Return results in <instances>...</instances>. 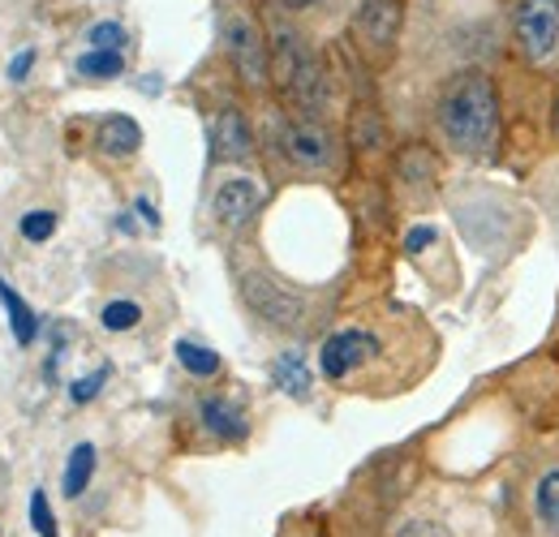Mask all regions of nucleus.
Here are the masks:
<instances>
[{
    "mask_svg": "<svg viewBox=\"0 0 559 537\" xmlns=\"http://www.w3.org/2000/svg\"><path fill=\"white\" fill-rule=\"evenodd\" d=\"M0 301H4V310H9V323H13V336L17 344H31L35 339V319H31V310H26V301L0 279Z\"/></svg>",
    "mask_w": 559,
    "mask_h": 537,
    "instance_id": "nucleus-15",
    "label": "nucleus"
},
{
    "mask_svg": "<svg viewBox=\"0 0 559 537\" xmlns=\"http://www.w3.org/2000/svg\"><path fill=\"white\" fill-rule=\"evenodd\" d=\"M401 537H448L435 521H414V525H405V534Z\"/></svg>",
    "mask_w": 559,
    "mask_h": 537,
    "instance_id": "nucleus-24",
    "label": "nucleus"
},
{
    "mask_svg": "<svg viewBox=\"0 0 559 537\" xmlns=\"http://www.w3.org/2000/svg\"><path fill=\"white\" fill-rule=\"evenodd\" d=\"M91 473H95V448H91V443H78L70 456V465H66V494H70V499L86 490Z\"/></svg>",
    "mask_w": 559,
    "mask_h": 537,
    "instance_id": "nucleus-16",
    "label": "nucleus"
},
{
    "mask_svg": "<svg viewBox=\"0 0 559 537\" xmlns=\"http://www.w3.org/2000/svg\"><path fill=\"white\" fill-rule=\"evenodd\" d=\"M78 69L86 73V77H117L121 73V52H104V48H95V52H86Z\"/></svg>",
    "mask_w": 559,
    "mask_h": 537,
    "instance_id": "nucleus-19",
    "label": "nucleus"
},
{
    "mask_svg": "<svg viewBox=\"0 0 559 537\" xmlns=\"http://www.w3.org/2000/svg\"><path fill=\"white\" fill-rule=\"evenodd\" d=\"M31 61H35V52H31V48H26V52H17V61H9V77H13V82H22V77L31 73Z\"/></svg>",
    "mask_w": 559,
    "mask_h": 537,
    "instance_id": "nucleus-25",
    "label": "nucleus"
},
{
    "mask_svg": "<svg viewBox=\"0 0 559 537\" xmlns=\"http://www.w3.org/2000/svg\"><path fill=\"white\" fill-rule=\"evenodd\" d=\"M52 228H57V219H52L48 211H31V215L22 219V237H26V241H48Z\"/></svg>",
    "mask_w": 559,
    "mask_h": 537,
    "instance_id": "nucleus-22",
    "label": "nucleus"
},
{
    "mask_svg": "<svg viewBox=\"0 0 559 537\" xmlns=\"http://www.w3.org/2000/svg\"><path fill=\"white\" fill-rule=\"evenodd\" d=\"M228 44H233V57H237V65H241V73H246L250 82H263V77H267L263 39H259V31H254L246 17H237V22L228 26Z\"/></svg>",
    "mask_w": 559,
    "mask_h": 537,
    "instance_id": "nucleus-8",
    "label": "nucleus"
},
{
    "mask_svg": "<svg viewBox=\"0 0 559 537\" xmlns=\"http://www.w3.org/2000/svg\"><path fill=\"white\" fill-rule=\"evenodd\" d=\"M370 353H374V339L366 332H341V336H332L323 344V374L328 379H345Z\"/></svg>",
    "mask_w": 559,
    "mask_h": 537,
    "instance_id": "nucleus-7",
    "label": "nucleus"
},
{
    "mask_svg": "<svg viewBox=\"0 0 559 537\" xmlns=\"http://www.w3.org/2000/svg\"><path fill=\"white\" fill-rule=\"evenodd\" d=\"M177 357H181V366H186L190 374H203V379L219 370V357H215L211 348H203V344H194V339H181V344H177Z\"/></svg>",
    "mask_w": 559,
    "mask_h": 537,
    "instance_id": "nucleus-17",
    "label": "nucleus"
},
{
    "mask_svg": "<svg viewBox=\"0 0 559 537\" xmlns=\"http://www.w3.org/2000/svg\"><path fill=\"white\" fill-rule=\"evenodd\" d=\"M246 297H250V306H254L267 323H276V327H297V323L306 319V306H301L293 293H284L280 284H272L267 275H250V279H246Z\"/></svg>",
    "mask_w": 559,
    "mask_h": 537,
    "instance_id": "nucleus-5",
    "label": "nucleus"
},
{
    "mask_svg": "<svg viewBox=\"0 0 559 537\" xmlns=\"http://www.w3.org/2000/svg\"><path fill=\"white\" fill-rule=\"evenodd\" d=\"M203 426L215 439H246V417L228 401H203Z\"/></svg>",
    "mask_w": 559,
    "mask_h": 537,
    "instance_id": "nucleus-12",
    "label": "nucleus"
},
{
    "mask_svg": "<svg viewBox=\"0 0 559 537\" xmlns=\"http://www.w3.org/2000/svg\"><path fill=\"white\" fill-rule=\"evenodd\" d=\"M259 202H263V190H259L254 181L237 177V181H224V186L215 190L211 211H215V219H219L224 228H241V224L259 211Z\"/></svg>",
    "mask_w": 559,
    "mask_h": 537,
    "instance_id": "nucleus-6",
    "label": "nucleus"
},
{
    "mask_svg": "<svg viewBox=\"0 0 559 537\" xmlns=\"http://www.w3.org/2000/svg\"><path fill=\"white\" fill-rule=\"evenodd\" d=\"M31 525H35L39 537H57V521H52V508H48V494L44 490L31 494Z\"/></svg>",
    "mask_w": 559,
    "mask_h": 537,
    "instance_id": "nucleus-20",
    "label": "nucleus"
},
{
    "mask_svg": "<svg viewBox=\"0 0 559 537\" xmlns=\"http://www.w3.org/2000/svg\"><path fill=\"white\" fill-rule=\"evenodd\" d=\"M276 65H280V77H284V86L301 99V104H310V108H319V99H323V73L314 65V57L297 44V35L293 31H280L276 39Z\"/></svg>",
    "mask_w": 559,
    "mask_h": 537,
    "instance_id": "nucleus-3",
    "label": "nucleus"
},
{
    "mask_svg": "<svg viewBox=\"0 0 559 537\" xmlns=\"http://www.w3.org/2000/svg\"><path fill=\"white\" fill-rule=\"evenodd\" d=\"M276 383L288 396H297V401L310 392V370H306V361H301L297 353H284L276 361Z\"/></svg>",
    "mask_w": 559,
    "mask_h": 537,
    "instance_id": "nucleus-14",
    "label": "nucleus"
},
{
    "mask_svg": "<svg viewBox=\"0 0 559 537\" xmlns=\"http://www.w3.org/2000/svg\"><path fill=\"white\" fill-rule=\"evenodd\" d=\"M99 146H104L108 155H130V151H139V126H134L130 117H112V121H104Z\"/></svg>",
    "mask_w": 559,
    "mask_h": 537,
    "instance_id": "nucleus-13",
    "label": "nucleus"
},
{
    "mask_svg": "<svg viewBox=\"0 0 559 537\" xmlns=\"http://www.w3.org/2000/svg\"><path fill=\"white\" fill-rule=\"evenodd\" d=\"M288 9H306V4H314V0H284Z\"/></svg>",
    "mask_w": 559,
    "mask_h": 537,
    "instance_id": "nucleus-26",
    "label": "nucleus"
},
{
    "mask_svg": "<svg viewBox=\"0 0 559 537\" xmlns=\"http://www.w3.org/2000/svg\"><path fill=\"white\" fill-rule=\"evenodd\" d=\"M534 516L551 537H559V465L543 469V477L534 481Z\"/></svg>",
    "mask_w": 559,
    "mask_h": 537,
    "instance_id": "nucleus-9",
    "label": "nucleus"
},
{
    "mask_svg": "<svg viewBox=\"0 0 559 537\" xmlns=\"http://www.w3.org/2000/svg\"><path fill=\"white\" fill-rule=\"evenodd\" d=\"M215 155L219 159H246L250 155V130L237 112H219L215 121Z\"/></svg>",
    "mask_w": 559,
    "mask_h": 537,
    "instance_id": "nucleus-10",
    "label": "nucleus"
},
{
    "mask_svg": "<svg viewBox=\"0 0 559 537\" xmlns=\"http://www.w3.org/2000/svg\"><path fill=\"white\" fill-rule=\"evenodd\" d=\"M104 379H108V370H99V374H91L86 383H73V401L82 404V401H91L99 387H104Z\"/></svg>",
    "mask_w": 559,
    "mask_h": 537,
    "instance_id": "nucleus-23",
    "label": "nucleus"
},
{
    "mask_svg": "<svg viewBox=\"0 0 559 537\" xmlns=\"http://www.w3.org/2000/svg\"><path fill=\"white\" fill-rule=\"evenodd\" d=\"M142 310L134 301H108L104 306V327L108 332H130V327H139Z\"/></svg>",
    "mask_w": 559,
    "mask_h": 537,
    "instance_id": "nucleus-18",
    "label": "nucleus"
},
{
    "mask_svg": "<svg viewBox=\"0 0 559 537\" xmlns=\"http://www.w3.org/2000/svg\"><path fill=\"white\" fill-rule=\"evenodd\" d=\"M512 26H516L521 52H525L534 65H543L559 44V0H516Z\"/></svg>",
    "mask_w": 559,
    "mask_h": 537,
    "instance_id": "nucleus-2",
    "label": "nucleus"
},
{
    "mask_svg": "<svg viewBox=\"0 0 559 537\" xmlns=\"http://www.w3.org/2000/svg\"><path fill=\"white\" fill-rule=\"evenodd\" d=\"M91 44L104 48V52H117L126 44V26L121 22H99V26H91Z\"/></svg>",
    "mask_w": 559,
    "mask_h": 537,
    "instance_id": "nucleus-21",
    "label": "nucleus"
},
{
    "mask_svg": "<svg viewBox=\"0 0 559 537\" xmlns=\"http://www.w3.org/2000/svg\"><path fill=\"white\" fill-rule=\"evenodd\" d=\"M280 146L297 168H332V159H336L332 134L314 121H288L280 130Z\"/></svg>",
    "mask_w": 559,
    "mask_h": 537,
    "instance_id": "nucleus-4",
    "label": "nucleus"
},
{
    "mask_svg": "<svg viewBox=\"0 0 559 537\" xmlns=\"http://www.w3.org/2000/svg\"><path fill=\"white\" fill-rule=\"evenodd\" d=\"M439 126L456 151L483 155L499 130V95H495L490 77H483V73L456 77L439 99Z\"/></svg>",
    "mask_w": 559,
    "mask_h": 537,
    "instance_id": "nucleus-1",
    "label": "nucleus"
},
{
    "mask_svg": "<svg viewBox=\"0 0 559 537\" xmlns=\"http://www.w3.org/2000/svg\"><path fill=\"white\" fill-rule=\"evenodd\" d=\"M556 134H559V99H556Z\"/></svg>",
    "mask_w": 559,
    "mask_h": 537,
    "instance_id": "nucleus-27",
    "label": "nucleus"
},
{
    "mask_svg": "<svg viewBox=\"0 0 559 537\" xmlns=\"http://www.w3.org/2000/svg\"><path fill=\"white\" fill-rule=\"evenodd\" d=\"M396 22H401L396 0H366V9L357 17V26L366 31V39H374V44H388L396 35Z\"/></svg>",
    "mask_w": 559,
    "mask_h": 537,
    "instance_id": "nucleus-11",
    "label": "nucleus"
}]
</instances>
